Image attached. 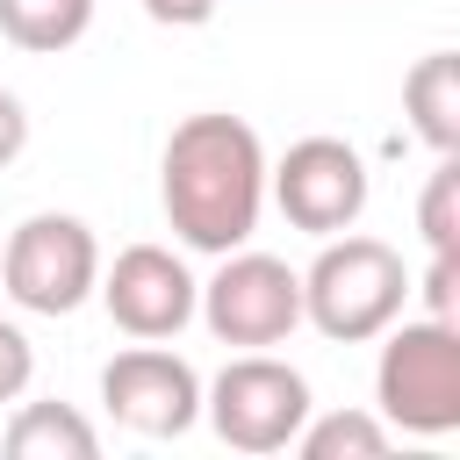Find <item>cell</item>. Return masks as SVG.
<instances>
[{"label": "cell", "instance_id": "7", "mask_svg": "<svg viewBox=\"0 0 460 460\" xmlns=\"http://www.w3.org/2000/svg\"><path fill=\"white\" fill-rule=\"evenodd\" d=\"M266 187L280 201V216L309 237H338L367 216V158L345 137H302L288 144L280 165H266Z\"/></svg>", "mask_w": 460, "mask_h": 460}, {"label": "cell", "instance_id": "13", "mask_svg": "<svg viewBox=\"0 0 460 460\" xmlns=\"http://www.w3.org/2000/svg\"><path fill=\"white\" fill-rule=\"evenodd\" d=\"M295 446H302V460H381L388 453V424L374 410H331V417L309 410Z\"/></svg>", "mask_w": 460, "mask_h": 460}, {"label": "cell", "instance_id": "6", "mask_svg": "<svg viewBox=\"0 0 460 460\" xmlns=\"http://www.w3.org/2000/svg\"><path fill=\"white\" fill-rule=\"evenodd\" d=\"M201 323L223 338V345H244V352H266L280 345L295 323H302V273L273 252H223L216 280L194 295Z\"/></svg>", "mask_w": 460, "mask_h": 460}, {"label": "cell", "instance_id": "5", "mask_svg": "<svg viewBox=\"0 0 460 460\" xmlns=\"http://www.w3.org/2000/svg\"><path fill=\"white\" fill-rule=\"evenodd\" d=\"M201 410L230 453H280V446H295V431L309 417V381L273 352H244L208 381Z\"/></svg>", "mask_w": 460, "mask_h": 460}, {"label": "cell", "instance_id": "4", "mask_svg": "<svg viewBox=\"0 0 460 460\" xmlns=\"http://www.w3.org/2000/svg\"><path fill=\"white\" fill-rule=\"evenodd\" d=\"M0 280H7V302L29 309V316H72L93 280H101V244L79 216H29L7 252H0Z\"/></svg>", "mask_w": 460, "mask_h": 460}, {"label": "cell", "instance_id": "18", "mask_svg": "<svg viewBox=\"0 0 460 460\" xmlns=\"http://www.w3.org/2000/svg\"><path fill=\"white\" fill-rule=\"evenodd\" d=\"M151 22H165V29H201L208 14H216V0H137Z\"/></svg>", "mask_w": 460, "mask_h": 460}, {"label": "cell", "instance_id": "2", "mask_svg": "<svg viewBox=\"0 0 460 460\" xmlns=\"http://www.w3.org/2000/svg\"><path fill=\"white\" fill-rule=\"evenodd\" d=\"M410 302V266L395 244L381 237H359V230H338L323 237L316 266L302 273V316L331 338V345H367L381 338Z\"/></svg>", "mask_w": 460, "mask_h": 460}, {"label": "cell", "instance_id": "1", "mask_svg": "<svg viewBox=\"0 0 460 460\" xmlns=\"http://www.w3.org/2000/svg\"><path fill=\"white\" fill-rule=\"evenodd\" d=\"M158 201L187 252H237L266 208V144L244 115H187L158 158Z\"/></svg>", "mask_w": 460, "mask_h": 460}, {"label": "cell", "instance_id": "15", "mask_svg": "<svg viewBox=\"0 0 460 460\" xmlns=\"http://www.w3.org/2000/svg\"><path fill=\"white\" fill-rule=\"evenodd\" d=\"M424 309L431 316H460V252H431V266H424Z\"/></svg>", "mask_w": 460, "mask_h": 460}, {"label": "cell", "instance_id": "8", "mask_svg": "<svg viewBox=\"0 0 460 460\" xmlns=\"http://www.w3.org/2000/svg\"><path fill=\"white\" fill-rule=\"evenodd\" d=\"M101 402H108L115 424H129L144 438H180L201 417V374L180 352L144 338V345H129L101 367Z\"/></svg>", "mask_w": 460, "mask_h": 460}, {"label": "cell", "instance_id": "9", "mask_svg": "<svg viewBox=\"0 0 460 460\" xmlns=\"http://www.w3.org/2000/svg\"><path fill=\"white\" fill-rule=\"evenodd\" d=\"M93 295L108 302V316L129 338H180L194 323V273L165 252V244H129L115 252V266L93 280Z\"/></svg>", "mask_w": 460, "mask_h": 460}, {"label": "cell", "instance_id": "12", "mask_svg": "<svg viewBox=\"0 0 460 460\" xmlns=\"http://www.w3.org/2000/svg\"><path fill=\"white\" fill-rule=\"evenodd\" d=\"M93 29V0H0V36L14 50H72L79 36Z\"/></svg>", "mask_w": 460, "mask_h": 460}, {"label": "cell", "instance_id": "16", "mask_svg": "<svg viewBox=\"0 0 460 460\" xmlns=\"http://www.w3.org/2000/svg\"><path fill=\"white\" fill-rule=\"evenodd\" d=\"M29 374H36V352H29L22 323H7V316H0V402H14V395L29 388Z\"/></svg>", "mask_w": 460, "mask_h": 460}, {"label": "cell", "instance_id": "17", "mask_svg": "<svg viewBox=\"0 0 460 460\" xmlns=\"http://www.w3.org/2000/svg\"><path fill=\"white\" fill-rule=\"evenodd\" d=\"M22 144H29V115H22V101L0 86V172L22 158Z\"/></svg>", "mask_w": 460, "mask_h": 460}, {"label": "cell", "instance_id": "11", "mask_svg": "<svg viewBox=\"0 0 460 460\" xmlns=\"http://www.w3.org/2000/svg\"><path fill=\"white\" fill-rule=\"evenodd\" d=\"M7 453L14 460H93L101 431L72 402H22L14 424H7Z\"/></svg>", "mask_w": 460, "mask_h": 460}, {"label": "cell", "instance_id": "14", "mask_svg": "<svg viewBox=\"0 0 460 460\" xmlns=\"http://www.w3.org/2000/svg\"><path fill=\"white\" fill-rule=\"evenodd\" d=\"M417 230H424L431 252H460V165H453V151H438V172L424 180Z\"/></svg>", "mask_w": 460, "mask_h": 460}, {"label": "cell", "instance_id": "3", "mask_svg": "<svg viewBox=\"0 0 460 460\" xmlns=\"http://www.w3.org/2000/svg\"><path fill=\"white\" fill-rule=\"evenodd\" d=\"M381 338H388L381 359H374L381 424H395L410 438L460 431V323H446V316H402Z\"/></svg>", "mask_w": 460, "mask_h": 460}, {"label": "cell", "instance_id": "10", "mask_svg": "<svg viewBox=\"0 0 460 460\" xmlns=\"http://www.w3.org/2000/svg\"><path fill=\"white\" fill-rule=\"evenodd\" d=\"M402 108H410V122L431 151H460V58L453 50L417 58L410 79H402Z\"/></svg>", "mask_w": 460, "mask_h": 460}]
</instances>
